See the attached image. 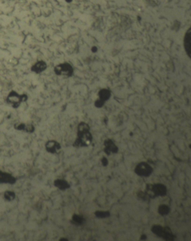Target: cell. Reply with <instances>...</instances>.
Segmentation results:
<instances>
[{"mask_svg":"<svg viewBox=\"0 0 191 241\" xmlns=\"http://www.w3.org/2000/svg\"><path fill=\"white\" fill-rule=\"evenodd\" d=\"M89 127L85 123L82 122L78 127V137L74 143L76 147L87 146L92 140V136L89 131Z\"/></svg>","mask_w":191,"mask_h":241,"instance_id":"cell-1","label":"cell"},{"mask_svg":"<svg viewBox=\"0 0 191 241\" xmlns=\"http://www.w3.org/2000/svg\"><path fill=\"white\" fill-rule=\"evenodd\" d=\"M28 96L26 95L19 94L16 91H11L8 95L6 101L13 108H17L20 106L21 103L26 102Z\"/></svg>","mask_w":191,"mask_h":241,"instance_id":"cell-2","label":"cell"},{"mask_svg":"<svg viewBox=\"0 0 191 241\" xmlns=\"http://www.w3.org/2000/svg\"><path fill=\"white\" fill-rule=\"evenodd\" d=\"M147 192L151 191V193H149V195L151 198H154L157 196H164L167 193V188L165 185L162 184H149L147 185L146 187Z\"/></svg>","mask_w":191,"mask_h":241,"instance_id":"cell-3","label":"cell"},{"mask_svg":"<svg viewBox=\"0 0 191 241\" xmlns=\"http://www.w3.org/2000/svg\"><path fill=\"white\" fill-rule=\"evenodd\" d=\"M54 71L57 75L66 77L71 76L73 72L72 66L67 63L57 65L54 69Z\"/></svg>","mask_w":191,"mask_h":241,"instance_id":"cell-4","label":"cell"},{"mask_svg":"<svg viewBox=\"0 0 191 241\" xmlns=\"http://www.w3.org/2000/svg\"><path fill=\"white\" fill-rule=\"evenodd\" d=\"M153 168L146 162L139 163L135 168V171L137 175L140 177H149L153 172Z\"/></svg>","mask_w":191,"mask_h":241,"instance_id":"cell-5","label":"cell"},{"mask_svg":"<svg viewBox=\"0 0 191 241\" xmlns=\"http://www.w3.org/2000/svg\"><path fill=\"white\" fill-rule=\"evenodd\" d=\"M46 149L49 153H57L61 149V145L57 141L49 140L46 144Z\"/></svg>","mask_w":191,"mask_h":241,"instance_id":"cell-6","label":"cell"},{"mask_svg":"<svg viewBox=\"0 0 191 241\" xmlns=\"http://www.w3.org/2000/svg\"><path fill=\"white\" fill-rule=\"evenodd\" d=\"M104 144L105 146L104 151L108 155H109L110 153H116L118 152V148L110 139L105 140Z\"/></svg>","mask_w":191,"mask_h":241,"instance_id":"cell-7","label":"cell"},{"mask_svg":"<svg viewBox=\"0 0 191 241\" xmlns=\"http://www.w3.org/2000/svg\"><path fill=\"white\" fill-rule=\"evenodd\" d=\"M14 128L17 130L23 131L25 132H30V133L34 132L35 130L34 127L33 126V125L30 124H23V123L15 124Z\"/></svg>","mask_w":191,"mask_h":241,"instance_id":"cell-8","label":"cell"},{"mask_svg":"<svg viewBox=\"0 0 191 241\" xmlns=\"http://www.w3.org/2000/svg\"><path fill=\"white\" fill-rule=\"evenodd\" d=\"M46 68V63L42 60L35 63L32 66L31 70L35 73L39 74L45 71Z\"/></svg>","mask_w":191,"mask_h":241,"instance_id":"cell-9","label":"cell"},{"mask_svg":"<svg viewBox=\"0 0 191 241\" xmlns=\"http://www.w3.org/2000/svg\"><path fill=\"white\" fill-rule=\"evenodd\" d=\"M184 45L186 53L188 56H191V29H189L185 34L184 40Z\"/></svg>","mask_w":191,"mask_h":241,"instance_id":"cell-10","label":"cell"},{"mask_svg":"<svg viewBox=\"0 0 191 241\" xmlns=\"http://www.w3.org/2000/svg\"><path fill=\"white\" fill-rule=\"evenodd\" d=\"M54 184L56 187H57L61 190H65L69 188L70 187L69 184L64 180H56L54 182Z\"/></svg>","mask_w":191,"mask_h":241,"instance_id":"cell-11","label":"cell"},{"mask_svg":"<svg viewBox=\"0 0 191 241\" xmlns=\"http://www.w3.org/2000/svg\"><path fill=\"white\" fill-rule=\"evenodd\" d=\"M151 230L154 234L162 238L163 237L165 232V228H163L160 225H153Z\"/></svg>","mask_w":191,"mask_h":241,"instance_id":"cell-12","label":"cell"},{"mask_svg":"<svg viewBox=\"0 0 191 241\" xmlns=\"http://www.w3.org/2000/svg\"><path fill=\"white\" fill-rule=\"evenodd\" d=\"M99 96L100 97L99 99H100L105 102V100H107L110 97V91L108 90H106V89H103L99 92Z\"/></svg>","mask_w":191,"mask_h":241,"instance_id":"cell-13","label":"cell"},{"mask_svg":"<svg viewBox=\"0 0 191 241\" xmlns=\"http://www.w3.org/2000/svg\"><path fill=\"white\" fill-rule=\"evenodd\" d=\"M84 218L80 216V215H74L73 216V223L76 224V225H80L84 223Z\"/></svg>","mask_w":191,"mask_h":241,"instance_id":"cell-14","label":"cell"},{"mask_svg":"<svg viewBox=\"0 0 191 241\" xmlns=\"http://www.w3.org/2000/svg\"><path fill=\"white\" fill-rule=\"evenodd\" d=\"M159 213L160 215H166L168 214L169 212V209L168 206L165 205H160L159 207Z\"/></svg>","mask_w":191,"mask_h":241,"instance_id":"cell-15","label":"cell"},{"mask_svg":"<svg viewBox=\"0 0 191 241\" xmlns=\"http://www.w3.org/2000/svg\"><path fill=\"white\" fill-rule=\"evenodd\" d=\"M95 215L97 218H105L110 216V213L108 211H96Z\"/></svg>","mask_w":191,"mask_h":241,"instance_id":"cell-16","label":"cell"},{"mask_svg":"<svg viewBox=\"0 0 191 241\" xmlns=\"http://www.w3.org/2000/svg\"><path fill=\"white\" fill-rule=\"evenodd\" d=\"M4 197L5 198V199L9 201H11L15 199V193L11 191H6L5 194H4Z\"/></svg>","mask_w":191,"mask_h":241,"instance_id":"cell-17","label":"cell"},{"mask_svg":"<svg viewBox=\"0 0 191 241\" xmlns=\"http://www.w3.org/2000/svg\"><path fill=\"white\" fill-rule=\"evenodd\" d=\"M104 102L102 101L100 99H99V100L96 101V107H101L102 106L104 105Z\"/></svg>","mask_w":191,"mask_h":241,"instance_id":"cell-18","label":"cell"},{"mask_svg":"<svg viewBox=\"0 0 191 241\" xmlns=\"http://www.w3.org/2000/svg\"><path fill=\"white\" fill-rule=\"evenodd\" d=\"M101 162H102V164L104 166H107L108 163V161L107 159L106 158L104 157L101 160Z\"/></svg>","mask_w":191,"mask_h":241,"instance_id":"cell-19","label":"cell"},{"mask_svg":"<svg viewBox=\"0 0 191 241\" xmlns=\"http://www.w3.org/2000/svg\"><path fill=\"white\" fill-rule=\"evenodd\" d=\"M146 238H147L146 235H145V234H143V235H142V236H141V239H142V240H145Z\"/></svg>","mask_w":191,"mask_h":241,"instance_id":"cell-20","label":"cell"},{"mask_svg":"<svg viewBox=\"0 0 191 241\" xmlns=\"http://www.w3.org/2000/svg\"><path fill=\"white\" fill-rule=\"evenodd\" d=\"M60 241H68V239H66V238H61Z\"/></svg>","mask_w":191,"mask_h":241,"instance_id":"cell-21","label":"cell"},{"mask_svg":"<svg viewBox=\"0 0 191 241\" xmlns=\"http://www.w3.org/2000/svg\"><path fill=\"white\" fill-rule=\"evenodd\" d=\"M72 0H66L67 2H71Z\"/></svg>","mask_w":191,"mask_h":241,"instance_id":"cell-22","label":"cell"}]
</instances>
